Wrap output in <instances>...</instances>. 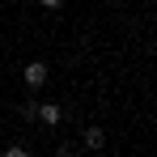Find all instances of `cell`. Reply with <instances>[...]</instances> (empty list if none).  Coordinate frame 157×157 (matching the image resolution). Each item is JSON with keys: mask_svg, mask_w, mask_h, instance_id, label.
<instances>
[{"mask_svg": "<svg viewBox=\"0 0 157 157\" xmlns=\"http://www.w3.org/2000/svg\"><path fill=\"white\" fill-rule=\"evenodd\" d=\"M43 81H47V64H38V59L26 64V85L30 89H43Z\"/></svg>", "mask_w": 157, "mask_h": 157, "instance_id": "6da1fadb", "label": "cell"}, {"mask_svg": "<svg viewBox=\"0 0 157 157\" xmlns=\"http://www.w3.org/2000/svg\"><path fill=\"white\" fill-rule=\"evenodd\" d=\"M38 119H43V123H51V128H55V123L64 119V110H59L55 102H43V106H38Z\"/></svg>", "mask_w": 157, "mask_h": 157, "instance_id": "7a4b0ae2", "label": "cell"}, {"mask_svg": "<svg viewBox=\"0 0 157 157\" xmlns=\"http://www.w3.org/2000/svg\"><path fill=\"white\" fill-rule=\"evenodd\" d=\"M85 144H89V149H102V144H106V132L102 128H85Z\"/></svg>", "mask_w": 157, "mask_h": 157, "instance_id": "3957f363", "label": "cell"}, {"mask_svg": "<svg viewBox=\"0 0 157 157\" xmlns=\"http://www.w3.org/2000/svg\"><path fill=\"white\" fill-rule=\"evenodd\" d=\"M4 157H30V153L21 149V144H9V149H4Z\"/></svg>", "mask_w": 157, "mask_h": 157, "instance_id": "277c9868", "label": "cell"}, {"mask_svg": "<svg viewBox=\"0 0 157 157\" xmlns=\"http://www.w3.org/2000/svg\"><path fill=\"white\" fill-rule=\"evenodd\" d=\"M55 157H72V149H68V144H59V149H55Z\"/></svg>", "mask_w": 157, "mask_h": 157, "instance_id": "5b68a950", "label": "cell"}, {"mask_svg": "<svg viewBox=\"0 0 157 157\" xmlns=\"http://www.w3.org/2000/svg\"><path fill=\"white\" fill-rule=\"evenodd\" d=\"M43 4H47V9H59V0H43Z\"/></svg>", "mask_w": 157, "mask_h": 157, "instance_id": "8992f818", "label": "cell"}]
</instances>
